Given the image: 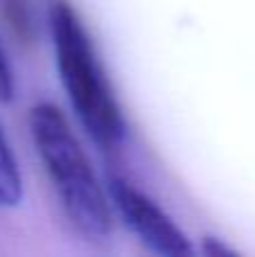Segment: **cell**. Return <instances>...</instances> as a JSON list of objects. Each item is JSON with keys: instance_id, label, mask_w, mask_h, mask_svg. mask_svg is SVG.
<instances>
[{"instance_id": "cell-1", "label": "cell", "mask_w": 255, "mask_h": 257, "mask_svg": "<svg viewBox=\"0 0 255 257\" xmlns=\"http://www.w3.org/2000/svg\"><path fill=\"white\" fill-rule=\"evenodd\" d=\"M30 131L70 223L88 239L106 237L111 232L108 194L63 113L54 104H36L30 111Z\"/></svg>"}, {"instance_id": "cell-2", "label": "cell", "mask_w": 255, "mask_h": 257, "mask_svg": "<svg viewBox=\"0 0 255 257\" xmlns=\"http://www.w3.org/2000/svg\"><path fill=\"white\" fill-rule=\"evenodd\" d=\"M50 30L61 84L79 122L99 147H115L124 136V122L93 43L68 0L50 3Z\"/></svg>"}, {"instance_id": "cell-3", "label": "cell", "mask_w": 255, "mask_h": 257, "mask_svg": "<svg viewBox=\"0 0 255 257\" xmlns=\"http://www.w3.org/2000/svg\"><path fill=\"white\" fill-rule=\"evenodd\" d=\"M108 196L124 223L152 253L163 257L192 255V246L185 232L167 217L165 210L158 208L147 194L138 192L131 183L122 178H111Z\"/></svg>"}, {"instance_id": "cell-4", "label": "cell", "mask_w": 255, "mask_h": 257, "mask_svg": "<svg viewBox=\"0 0 255 257\" xmlns=\"http://www.w3.org/2000/svg\"><path fill=\"white\" fill-rule=\"evenodd\" d=\"M23 199V176L18 160L0 126V208H16Z\"/></svg>"}, {"instance_id": "cell-5", "label": "cell", "mask_w": 255, "mask_h": 257, "mask_svg": "<svg viewBox=\"0 0 255 257\" xmlns=\"http://www.w3.org/2000/svg\"><path fill=\"white\" fill-rule=\"evenodd\" d=\"M14 97V75L9 68L7 54L0 45V102H9Z\"/></svg>"}]
</instances>
